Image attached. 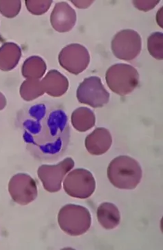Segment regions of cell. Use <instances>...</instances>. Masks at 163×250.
<instances>
[{"mask_svg": "<svg viewBox=\"0 0 163 250\" xmlns=\"http://www.w3.org/2000/svg\"><path fill=\"white\" fill-rule=\"evenodd\" d=\"M112 144V138L109 130L104 127L96 128L88 135L85 146L88 152L94 156H100L107 152Z\"/></svg>", "mask_w": 163, "mask_h": 250, "instance_id": "7c38bea8", "label": "cell"}, {"mask_svg": "<svg viewBox=\"0 0 163 250\" xmlns=\"http://www.w3.org/2000/svg\"><path fill=\"white\" fill-rule=\"evenodd\" d=\"M111 51L118 59L131 61L139 56L142 49V40L132 29H125L116 33L111 43Z\"/></svg>", "mask_w": 163, "mask_h": 250, "instance_id": "5b68a950", "label": "cell"}, {"mask_svg": "<svg viewBox=\"0 0 163 250\" xmlns=\"http://www.w3.org/2000/svg\"><path fill=\"white\" fill-rule=\"evenodd\" d=\"M71 122L74 129L79 132H86L95 125V115L87 107H79L73 111Z\"/></svg>", "mask_w": 163, "mask_h": 250, "instance_id": "2e32d148", "label": "cell"}, {"mask_svg": "<svg viewBox=\"0 0 163 250\" xmlns=\"http://www.w3.org/2000/svg\"><path fill=\"white\" fill-rule=\"evenodd\" d=\"M76 21L75 11L67 2L56 3L51 16L53 28L59 33L69 32Z\"/></svg>", "mask_w": 163, "mask_h": 250, "instance_id": "8fae6325", "label": "cell"}, {"mask_svg": "<svg viewBox=\"0 0 163 250\" xmlns=\"http://www.w3.org/2000/svg\"><path fill=\"white\" fill-rule=\"evenodd\" d=\"M46 69V62L41 57L31 56L25 61L21 73L26 79H40L44 76Z\"/></svg>", "mask_w": 163, "mask_h": 250, "instance_id": "e0dca14e", "label": "cell"}, {"mask_svg": "<svg viewBox=\"0 0 163 250\" xmlns=\"http://www.w3.org/2000/svg\"><path fill=\"white\" fill-rule=\"evenodd\" d=\"M98 221L106 229H113L119 226L121 214L115 205L111 203H103L96 211Z\"/></svg>", "mask_w": 163, "mask_h": 250, "instance_id": "9a60e30c", "label": "cell"}, {"mask_svg": "<svg viewBox=\"0 0 163 250\" xmlns=\"http://www.w3.org/2000/svg\"><path fill=\"white\" fill-rule=\"evenodd\" d=\"M108 87L119 96H127L139 85V74L132 66L116 64L110 66L106 74Z\"/></svg>", "mask_w": 163, "mask_h": 250, "instance_id": "277c9868", "label": "cell"}, {"mask_svg": "<svg viewBox=\"0 0 163 250\" xmlns=\"http://www.w3.org/2000/svg\"><path fill=\"white\" fill-rule=\"evenodd\" d=\"M26 149L39 161L54 162L63 156L71 138L66 112L56 104L39 103L18 116Z\"/></svg>", "mask_w": 163, "mask_h": 250, "instance_id": "6da1fadb", "label": "cell"}, {"mask_svg": "<svg viewBox=\"0 0 163 250\" xmlns=\"http://www.w3.org/2000/svg\"><path fill=\"white\" fill-rule=\"evenodd\" d=\"M91 62L89 51L83 45L71 44L65 46L59 55L60 65L68 72L79 75L87 69Z\"/></svg>", "mask_w": 163, "mask_h": 250, "instance_id": "9c48e42d", "label": "cell"}, {"mask_svg": "<svg viewBox=\"0 0 163 250\" xmlns=\"http://www.w3.org/2000/svg\"><path fill=\"white\" fill-rule=\"evenodd\" d=\"M10 196L18 204L26 206L37 197L36 181L30 175L19 173L14 175L8 183Z\"/></svg>", "mask_w": 163, "mask_h": 250, "instance_id": "30bf717a", "label": "cell"}, {"mask_svg": "<svg viewBox=\"0 0 163 250\" xmlns=\"http://www.w3.org/2000/svg\"><path fill=\"white\" fill-rule=\"evenodd\" d=\"M21 1L19 0H0V13L3 16L13 18L19 14Z\"/></svg>", "mask_w": 163, "mask_h": 250, "instance_id": "ffe728a7", "label": "cell"}, {"mask_svg": "<svg viewBox=\"0 0 163 250\" xmlns=\"http://www.w3.org/2000/svg\"><path fill=\"white\" fill-rule=\"evenodd\" d=\"M76 98L81 104L100 108L109 103V93L104 87L101 78L91 76L80 84L76 91Z\"/></svg>", "mask_w": 163, "mask_h": 250, "instance_id": "52a82bcc", "label": "cell"}, {"mask_svg": "<svg viewBox=\"0 0 163 250\" xmlns=\"http://www.w3.org/2000/svg\"><path fill=\"white\" fill-rule=\"evenodd\" d=\"M7 104L6 98L2 93L0 92V111L4 109Z\"/></svg>", "mask_w": 163, "mask_h": 250, "instance_id": "cb8c5ba5", "label": "cell"}, {"mask_svg": "<svg viewBox=\"0 0 163 250\" xmlns=\"http://www.w3.org/2000/svg\"><path fill=\"white\" fill-rule=\"evenodd\" d=\"M0 38H1V37H0Z\"/></svg>", "mask_w": 163, "mask_h": 250, "instance_id": "d4e9b609", "label": "cell"}, {"mask_svg": "<svg viewBox=\"0 0 163 250\" xmlns=\"http://www.w3.org/2000/svg\"><path fill=\"white\" fill-rule=\"evenodd\" d=\"M58 223L60 228L70 236H81L91 228V214L85 207L66 205L59 210Z\"/></svg>", "mask_w": 163, "mask_h": 250, "instance_id": "3957f363", "label": "cell"}, {"mask_svg": "<svg viewBox=\"0 0 163 250\" xmlns=\"http://www.w3.org/2000/svg\"><path fill=\"white\" fill-rule=\"evenodd\" d=\"M41 83L44 92L54 98L64 96L69 87L68 78L54 69L48 71Z\"/></svg>", "mask_w": 163, "mask_h": 250, "instance_id": "4fadbf2b", "label": "cell"}, {"mask_svg": "<svg viewBox=\"0 0 163 250\" xmlns=\"http://www.w3.org/2000/svg\"><path fill=\"white\" fill-rule=\"evenodd\" d=\"M133 4L134 6L140 11H149L155 8L157 4H159L160 1H133Z\"/></svg>", "mask_w": 163, "mask_h": 250, "instance_id": "7402d4cb", "label": "cell"}, {"mask_svg": "<svg viewBox=\"0 0 163 250\" xmlns=\"http://www.w3.org/2000/svg\"><path fill=\"white\" fill-rule=\"evenodd\" d=\"M76 8H81V9H84V8H87L94 1H71Z\"/></svg>", "mask_w": 163, "mask_h": 250, "instance_id": "603a6c76", "label": "cell"}, {"mask_svg": "<svg viewBox=\"0 0 163 250\" xmlns=\"http://www.w3.org/2000/svg\"><path fill=\"white\" fill-rule=\"evenodd\" d=\"M74 162L71 158H66L56 165H43L37 169V175L43 187L48 192H58L65 176L73 169Z\"/></svg>", "mask_w": 163, "mask_h": 250, "instance_id": "ba28073f", "label": "cell"}, {"mask_svg": "<svg viewBox=\"0 0 163 250\" xmlns=\"http://www.w3.org/2000/svg\"><path fill=\"white\" fill-rule=\"evenodd\" d=\"M147 49L153 58L162 61L163 59V34L162 33H152L148 38Z\"/></svg>", "mask_w": 163, "mask_h": 250, "instance_id": "d6986e66", "label": "cell"}, {"mask_svg": "<svg viewBox=\"0 0 163 250\" xmlns=\"http://www.w3.org/2000/svg\"><path fill=\"white\" fill-rule=\"evenodd\" d=\"M107 173L111 184L121 189H135L143 177L139 162L128 156H120L112 160Z\"/></svg>", "mask_w": 163, "mask_h": 250, "instance_id": "7a4b0ae2", "label": "cell"}, {"mask_svg": "<svg viewBox=\"0 0 163 250\" xmlns=\"http://www.w3.org/2000/svg\"><path fill=\"white\" fill-rule=\"evenodd\" d=\"M20 96L25 101H33L43 96L45 92L39 79H26L21 84Z\"/></svg>", "mask_w": 163, "mask_h": 250, "instance_id": "ac0fdd59", "label": "cell"}, {"mask_svg": "<svg viewBox=\"0 0 163 250\" xmlns=\"http://www.w3.org/2000/svg\"><path fill=\"white\" fill-rule=\"evenodd\" d=\"M63 187L66 194L71 197L86 199L91 197L96 189V181L91 171L76 169L65 178Z\"/></svg>", "mask_w": 163, "mask_h": 250, "instance_id": "8992f818", "label": "cell"}, {"mask_svg": "<svg viewBox=\"0 0 163 250\" xmlns=\"http://www.w3.org/2000/svg\"><path fill=\"white\" fill-rule=\"evenodd\" d=\"M28 11L35 16H41L47 12L52 5V0H26L25 1Z\"/></svg>", "mask_w": 163, "mask_h": 250, "instance_id": "44dd1931", "label": "cell"}, {"mask_svg": "<svg viewBox=\"0 0 163 250\" xmlns=\"http://www.w3.org/2000/svg\"><path fill=\"white\" fill-rule=\"evenodd\" d=\"M21 57V48L14 42H6L0 47V70L9 71L16 67Z\"/></svg>", "mask_w": 163, "mask_h": 250, "instance_id": "5bb4252c", "label": "cell"}]
</instances>
